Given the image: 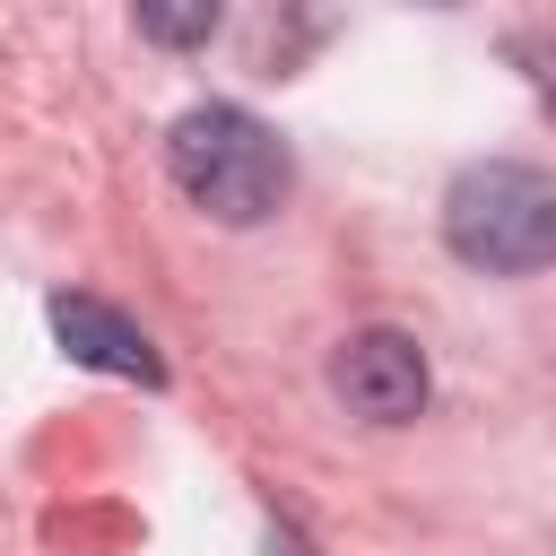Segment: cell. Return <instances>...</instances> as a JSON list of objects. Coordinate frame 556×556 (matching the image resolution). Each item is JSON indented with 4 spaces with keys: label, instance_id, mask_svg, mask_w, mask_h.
<instances>
[{
    "label": "cell",
    "instance_id": "obj_3",
    "mask_svg": "<svg viewBox=\"0 0 556 556\" xmlns=\"http://www.w3.org/2000/svg\"><path fill=\"white\" fill-rule=\"evenodd\" d=\"M330 391H339L348 417H365V426H408V417L426 408L434 374H426V348H417L408 330L374 321V330H348V339H339V356H330Z\"/></svg>",
    "mask_w": 556,
    "mask_h": 556
},
{
    "label": "cell",
    "instance_id": "obj_5",
    "mask_svg": "<svg viewBox=\"0 0 556 556\" xmlns=\"http://www.w3.org/2000/svg\"><path fill=\"white\" fill-rule=\"evenodd\" d=\"M130 17H139L148 43H165V52H200V43L217 35L226 0H130Z\"/></svg>",
    "mask_w": 556,
    "mask_h": 556
},
{
    "label": "cell",
    "instance_id": "obj_6",
    "mask_svg": "<svg viewBox=\"0 0 556 556\" xmlns=\"http://www.w3.org/2000/svg\"><path fill=\"white\" fill-rule=\"evenodd\" d=\"M269 556H313V547H304L295 530H269Z\"/></svg>",
    "mask_w": 556,
    "mask_h": 556
},
{
    "label": "cell",
    "instance_id": "obj_4",
    "mask_svg": "<svg viewBox=\"0 0 556 556\" xmlns=\"http://www.w3.org/2000/svg\"><path fill=\"white\" fill-rule=\"evenodd\" d=\"M43 313H52V339L70 348V365H96V374H122V382H148V391L165 382L156 339H148L130 313H113L104 295H78V287H70V295H52Z\"/></svg>",
    "mask_w": 556,
    "mask_h": 556
},
{
    "label": "cell",
    "instance_id": "obj_2",
    "mask_svg": "<svg viewBox=\"0 0 556 556\" xmlns=\"http://www.w3.org/2000/svg\"><path fill=\"white\" fill-rule=\"evenodd\" d=\"M443 243L486 269V278H521L556 261V174L486 156L443 191Z\"/></svg>",
    "mask_w": 556,
    "mask_h": 556
},
{
    "label": "cell",
    "instance_id": "obj_7",
    "mask_svg": "<svg viewBox=\"0 0 556 556\" xmlns=\"http://www.w3.org/2000/svg\"><path fill=\"white\" fill-rule=\"evenodd\" d=\"M417 9H452V0H417Z\"/></svg>",
    "mask_w": 556,
    "mask_h": 556
},
{
    "label": "cell",
    "instance_id": "obj_1",
    "mask_svg": "<svg viewBox=\"0 0 556 556\" xmlns=\"http://www.w3.org/2000/svg\"><path fill=\"white\" fill-rule=\"evenodd\" d=\"M165 165H174L182 200L217 226H261L287 200V139L243 104H191L165 130Z\"/></svg>",
    "mask_w": 556,
    "mask_h": 556
}]
</instances>
